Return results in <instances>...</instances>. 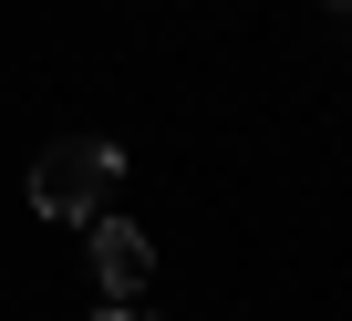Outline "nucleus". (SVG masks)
<instances>
[{"instance_id":"1","label":"nucleus","mask_w":352,"mask_h":321,"mask_svg":"<svg viewBox=\"0 0 352 321\" xmlns=\"http://www.w3.org/2000/svg\"><path fill=\"white\" fill-rule=\"evenodd\" d=\"M114 177H124V145H114V135H52V145H42V166H32V208H42L52 228L104 218Z\"/></svg>"},{"instance_id":"2","label":"nucleus","mask_w":352,"mask_h":321,"mask_svg":"<svg viewBox=\"0 0 352 321\" xmlns=\"http://www.w3.org/2000/svg\"><path fill=\"white\" fill-rule=\"evenodd\" d=\"M145 269H155V239H145L135 218H104V228H94V280H104V300H135Z\"/></svg>"},{"instance_id":"3","label":"nucleus","mask_w":352,"mask_h":321,"mask_svg":"<svg viewBox=\"0 0 352 321\" xmlns=\"http://www.w3.org/2000/svg\"><path fill=\"white\" fill-rule=\"evenodd\" d=\"M94 321H155V311H135V300H104V311H94Z\"/></svg>"},{"instance_id":"4","label":"nucleus","mask_w":352,"mask_h":321,"mask_svg":"<svg viewBox=\"0 0 352 321\" xmlns=\"http://www.w3.org/2000/svg\"><path fill=\"white\" fill-rule=\"evenodd\" d=\"M342 11H352V0H342Z\"/></svg>"}]
</instances>
